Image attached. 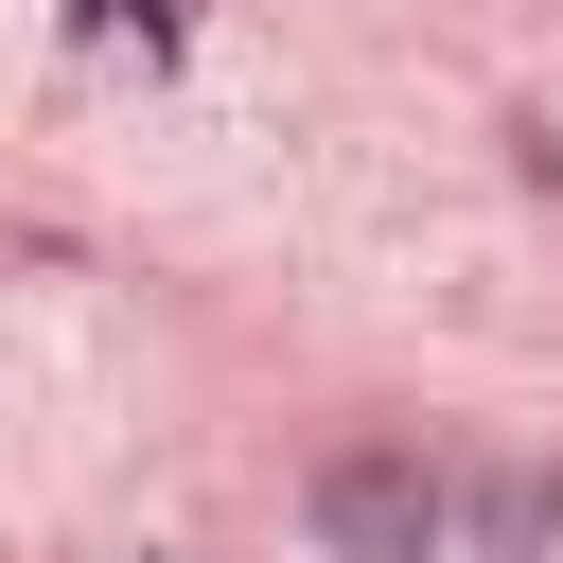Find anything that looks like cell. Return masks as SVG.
Listing matches in <instances>:
<instances>
[{
    "mask_svg": "<svg viewBox=\"0 0 563 563\" xmlns=\"http://www.w3.org/2000/svg\"><path fill=\"white\" fill-rule=\"evenodd\" d=\"M299 528H317V563H440L457 545V475L422 440H352V457L299 475Z\"/></svg>",
    "mask_w": 563,
    "mask_h": 563,
    "instance_id": "1",
    "label": "cell"
},
{
    "mask_svg": "<svg viewBox=\"0 0 563 563\" xmlns=\"http://www.w3.org/2000/svg\"><path fill=\"white\" fill-rule=\"evenodd\" d=\"M70 18H88V35H141V53H158V35H194V0H70Z\"/></svg>",
    "mask_w": 563,
    "mask_h": 563,
    "instance_id": "3",
    "label": "cell"
},
{
    "mask_svg": "<svg viewBox=\"0 0 563 563\" xmlns=\"http://www.w3.org/2000/svg\"><path fill=\"white\" fill-rule=\"evenodd\" d=\"M457 528H475L493 563H545V545H563V475H475V493H457Z\"/></svg>",
    "mask_w": 563,
    "mask_h": 563,
    "instance_id": "2",
    "label": "cell"
}]
</instances>
